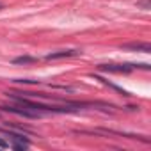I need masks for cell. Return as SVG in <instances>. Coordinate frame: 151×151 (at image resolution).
<instances>
[{"label": "cell", "instance_id": "cell-8", "mask_svg": "<svg viewBox=\"0 0 151 151\" xmlns=\"http://www.w3.org/2000/svg\"><path fill=\"white\" fill-rule=\"evenodd\" d=\"M7 146H9V144H7L6 140H2V139H0V147H7Z\"/></svg>", "mask_w": 151, "mask_h": 151}, {"label": "cell", "instance_id": "cell-9", "mask_svg": "<svg viewBox=\"0 0 151 151\" xmlns=\"http://www.w3.org/2000/svg\"><path fill=\"white\" fill-rule=\"evenodd\" d=\"M0 9H2V4H0Z\"/></svg>", "mask_w": 151, "mask_h": 151}, {"label": "cell", "instance_id": "cell-6", "mask_svg": "<svg viewBox=\"0 0 151 151\" xmlns=\"http://www.w3.org/2000/svg\"><path fill=\"white\" fill-rule=\"evenodd\" d=\"M13 62H14V64H29V62H36V59H34V57H18V59H14Z\"/></svg>", "mask_w": 151, "mask_h": 151}, {"label": "cell", "instance_id": "cell-4", "mask_svg": "<svg viewBox=\"0 0 151 151\" xmlns=\"http://www.w3.org/2000/svg\"><path fill=\"white\" fill-rule=\"evenodd\" d=\"M11 137V142H7L13 149H27L30 144H29V140L27 139H23L22 135H9Z\"/></svg>", "mask_w": 151, "mask_h": 151}, {"label": "cell", "instance_id": "cell-1", "mask_svg": "<svg viewBox=\"0 0 151 151\" xmlns=\"http://www.w3.org/2000/svg\"><path fill=\"white\" fill-rule=\"evenodd\" d=\"M135 68L149 69L147 64H101V66H100V69L109 71V73H130V71H133Z\"/></svg>", "mask_w": 151, "mask_h": 151}, {"label": "cell", "instance_id": "cell-2", "mask_svg": "<svg viewBox=\"0 0 151 151\" xmlns=\"http://www.w3.org/2000/svg\"><path fill=\"white\" fill-rule=\"evenodd\" d=\"M2 110L11 112V114H16V116L30 117V119H36V117H41V116H43V112L32 110V109H29V107H23V105H20V107H16V105H7V107H2Z\"/></svg>", "mask_w": 151, "mask_h": 151}, {"label": "cell", "instance_id": "cell-5", "mask_svg": "<svg viewBox=\"0 0 151 151\" xmlns=\"http://www.w3.org/2000/svg\"><path fill=\"white\" fill-rule=\"evenodd\" d=\"M123 48L135 50V52H144V53H149L151 52V45L149 43H126V45H123Z\"/></svg>", "mask_w": 151, "mask_h": 151}, {"label": "cell", "instance_id": "cell-3", "mask_svg": "<svg viewBox=\"0 0 151 151\" xmlns=\"http://www.w3.org/2000/svg\"><path fill=\"white\" fill-rule=\"evenodd\" d=\"M82 53L80 50H59V52H52L46 55L48 60H55V59H66V57H73V55H78Z\"/></svg>", "mask_w": 151, "mask_h": 151}, {"label": "cell", "instance_id": "cell-7", "mask_svg": "<svg viewBox=\"0 0 151 151\" xmlns=\"http://www.w3.org/2000/svg\"><path fill=\"white\" fill-rule=\"evenodd\" d=\"M139 6H140L142 9H149V0H140Z\"/></svg>", "mask_w": 151, "mask_h": 151}]
</instances>
